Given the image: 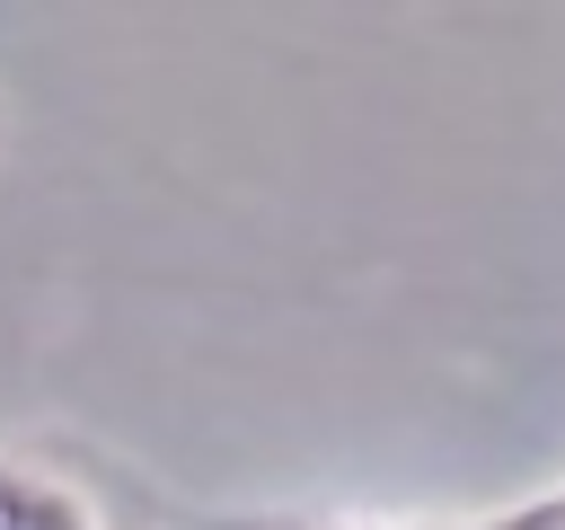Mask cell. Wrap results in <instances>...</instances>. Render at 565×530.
Returning a JSON list of instances; mask_svg holds the SVG:
<instances>
[{"label":"cell","instance_id":"obj_2","mask_svg":"<svg viewBox=\"0 0 565 530\" xmlns=\"http://www.w3.org/2000/svg\"><path fill=\"white\" fill-rule=\"evenodd\" d=\"M424 530H565V486H547L530 504H503V512H477V521H424Z\"/></svg>","mask_w":565,"mask_h":530},{"label":"cell","instance_id":"obj_1","mask_svg":"<svg viewBox=\"0 0 565 530\" xmlns=\"http://www.w3.org/2000/svg\"><path fill=\"white\" fill-rule=\"evenodd\" d=\"M0 530H97V504L71 477L0 451Z\"/></svg>","mask_w":565,"mask_h":530}]
</instances>
